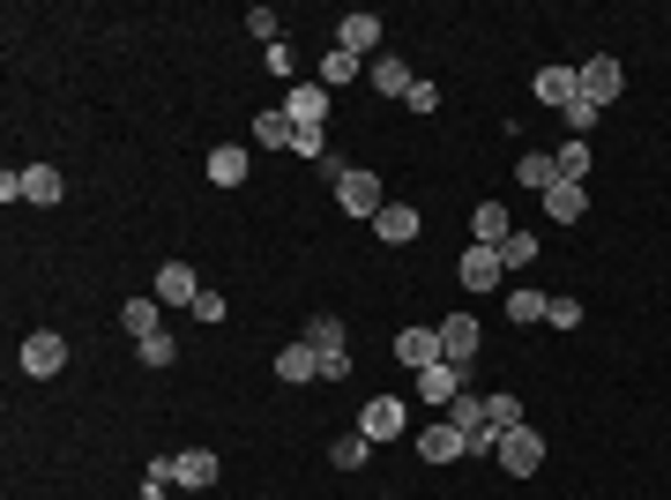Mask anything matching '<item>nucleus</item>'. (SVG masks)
Masks as SVG:
<instances>
[{
    "instance_id": "f257e3e1",
    "label": "nucleus",
    "mask_w": 671,
    "mask_h": 500,
    "mask_svg": "<svg viewBox=\"0 0 671 500\" xmlns=\"http://www.w3.org/2000/svg\"><path fill=\"white\" fill-rule=\"evenodd\" d=\"M500 470H508V478H537V470H545V434H537V426L500 434Z\"/></svg>"
},
{
    "instance_id": "f03ea898",
    "label": "nucleus",
    "mask_w": 671,
    "mask_h": 500,
    "mask_svg": "<svg viewBox=\"0 0 671 500\" xmlns=\"http://www.w3.org/2000/svg\"><path fill=\"white\" fill-rule=\"evenodd\" d=\"M284 120L299 127V135H321V127H329V91H321V83H291V97H284Z\"/></svg>"
},
{
    "instance_id": "7ed1b4c3",
    "label": "nucleus",
    "mask_w": 671,
    "mask_h": 500,
    "mask_svg": "<svg viewBox=\"0 0 671 500\" xmlns=\"http://www.w3.org/2000/svg\"><path fill=\"white\" fill-rule=\"evenodd\" d=\"M575 75H582V97H589V105H597V113H605L611 97L627 91V67L611 61V53H597V61H582V67H575Z\"/></svg>"
},
{
    "instance_id": "20e7f679",
    "label": "nucleus",
    "mask_w": 671,
    "mask_h": 500,
    "mask_svg": "<svg viewBox=\"0 0 671 500\" xmlns=\"http://www.w3.org/2000/svg\"><path fill=\"white\" fill-rule=\"evenodd\" d=\"M336 202H343V217H381V210H388V202H381V180L359 172V164L336 180Z\"/></svg>"
},
{
    "instance_id": "39448f33",
    "label": "nucleus",
    "mask_w": 671,
    "mask_h": 500,
    "mask_svg": "<svg viewBox=\"0 0 671 500\" xmlns=\"http://www.w3.org/2000/svg\"><path fill=\"white\" fill-rule=\"evenodd\" d=\"M462 389H470V374H462L456 359H433L426 374H418V396H426L433 411H448V404H456V396H462Z\"/></svg>"
},
{
    "instance_id": "423d86ee",
    "label": "nucleus",
    "mask_w": 671,
    "mask_h": 500,
    "mask_svg": "<svg viewBox=\"0 0 671 500\" xmlns=\"http://www.w3.org/2000/svg\"><path fill=\"white\" fill-rule=\"evenodd\" d=\"M61 366H67V344L53 337V329H31V337H23V374H31V381H53Z\"/></svg>"
},
{
    "instance_id": "0eeeda50",
    "label": "nucleus",
    "mask_w": 671,
    "mask_h": 500,
    "mask_svg": "<svg viewBox=\"0 0 671 500\" xmlns=\"http://www.w3.org/2000/svg\"><path fill=\"white\" fill-rule=\"evenodd\" d=\"M396 359L411 366V374H426L433 359H440V329H433V321H411V329L396 337Z\"/></svg>"
},
{
    "instance_id": "6e6552de",
    "label": "nucleus",
    "mask_w": 671,
    "mask_h": 500,
    "mask_svg": "<svg viewBox=\"0 0 671 500\" xmlns=\"http://www.w3.org/2000/svg\"><path fill=\"white\" fill-rule=\"evenodd\" d=\"M462 291H492V284L508 277V262H500V247H478V240H470V254H462Z\"/></svg>"
},
{
    "instance_id": "1a4fd4ad",
    "label": "nucleus",
    "mask_w": 671,
    "mask_h": 500,
    "mask_svg": "<svg viewBox=\"0 0 671 500\" xmlns=\"http://www.w3.org/2000/svg\"><path fill=\"white\" fill-rule=\"evenodd\" d=\"M150 291L164 299V307H194V299H202V284H194L187 262H157V284H150Z\"/></svg>"
},
{
    "instance_id": "9d476101",
    "label": "nucleus",
    "mask_w": 671,
    "mask_h": 500,
    "mask_svg": "<svg viewBox=\"0 0 671 500\" xmlns=\"http://www.w3.org/2000/svg\"><path fill=\"white\" fill-rule=\"evenodd\" d=\"M530 91L545 97L552 113H567V105L582 97V75H575V67H560V61H552V67H537V83H530Z\"/></svg>"
},
{
    "instance_id": "9b49d317",
    "label": "nucleus",
    "mask_w": 671,
    "mask_h": 500,
    "mask_svg": "<svg viewBox=\"0 0 671 500\" xmlns=\"http://www.w3.org/2000/svg\"><path fill=\"white\" fill-rule=\"evenodd\" d=\"M336 45H343L351 61H366L373 45H381V15H366V8H359V15H343V23H336Z\"/></svg>"
},
{
    "instance_id": "f8f14e48",
    "label": "nucleus",
    "mask_w": 671,
    "mask_h": 500,
    "mask_svg": "<svg viewBox=\"0 0 671 500\" xmlns=\"http://www.w3.org/2000/svg\"><path fill=\"white\" fill-rule=\"evenodd\" d=\"M359 434L366 440H396L403 434V396H373V404L359 411Z\"/></svg>"
},
{
    "instance_id": "ddd939ff",
    "label": "nucleus",
    "mask_w": 671,
    "mask_h": 500,
    "mask_svg": "<svg viewBox=\"0 0 671 500\" xmlns=\"http://www.w3.org/2000/svg\"><path fill=\"white\" fill-rule=\"evenodd\" d=\"M433 329H440V359L470 366V351H478V321H470V313H448V321H433Z\"/></svg>"
},
{
    "instance_id": "4468645a",
    "label": "nucleus",
    "mask_w": 671,
    "mask_h": 500,
    "mask_svg": "<svg viewBox=\"0 0 671 500\" xmlns=\"http://www.w3.org/2000/svg\"><path fill=\"white\" fill-rule=\"evenodd\" d=\"M216 456L210 448H187V456H172V486H187V493H202V486H216Z\"/></svg>"
},
{
    "instance_id": "2eb2a0df",
    "label": "nucleus",
    "mask_w": 671,
    "mask_h": 500,
    "mask_svg": "<svg viewBox=\"0 0 671 500\" xmlns=\"http://www.w3.org/2000/svg\"><path fill=\"white\" fill-rule=\"evenodd\" d=\"M582 210H589V188H575V180H552L545 188V217L552 224H582Z\"/></svg>"
},
{
    "instance_id": "dca6fc26",
    "label": "nucleus",
    "mask_w": 671,
    "mask_h": 500,
    "mask_svg": "<svg viewBox=\"0 0 671 500\" xmlns=\"http://www.w3.org/2000/svg\"><path fill=\"white\" fill-rule=\"evenodd\" d=\"M276 381H291V389H299V381H321V351L313 344H284L276 351Z\"/></svg>"
},
{
    "instance_id": "f3484780",
    "label": "nucleus",
    "mask_w": 671,
    "mask_h": 500,
    "mask_svg": "<svg viewBox=\"0 0 671 500\" xmlns=\"http://www.w3.org/2000/svg\"><path fill=\"white\" fill-rule=\"evenodd\" d=\"M470 232H478V247H508V232H515V224H508V202H478V210H470Z\"/></svg>"
},
{
    "instance_id": "a211bd4d",
    "label": "nucleus",
    "mask_w": 671,
    "mask_h": 500,
    "mask_svg": "<svg viewBox=\"0 0 671 500\" xmlns=\"http://www.w3.org/2000/svg\"><path fill=\"white\" fill-rule=\"evenodd\" d=\"M246 164H254V157H246V142H216V150H210V180H216V188H239Z\"/></svg>"
},
{
    "instance_id": "6ab92c4d",
    "label": "nucleus",
    "mask_w": 671,
    "mask_h": 500,
    "mask_svg": "<svg viewBox=\"0 0 671 500\" xmlns=\"http://www.w3.org/2000/svg\"><path fill=\"white\" fill-rule=\"evenodd\" d=\"M61 194H67V180L53 164H31V172H23V202H31V210H53Z\"/></svg>"
},
{
    "instance_id": "aec40b11",
    "label": "nucleus",
    "mask_w": 671,
    "mask_h": 500,
    "mask_svg": "<svg viewBox=\"0 0 671 500\" xmlns=\"http://www.w3.org/2000/svg\"><path fill=\"white\" fill-rule=\"evenodd\" d=\"M418 456H426V464H456V456H462V434L448 426V418H433L426 434H418Z\"/></svg>"
},
{
    "instance_id": "412c9836",
    "label": "nucleus",
    "mask_w": 671,
    "mask_h": 500,
    "mask_svg": "<svg viewBox=\"0 0 671 500\" xmlns=\"http://www.w3.org/2000/svg\"><path fill=\"white\" fill-rule=\"evenodd\" d=\"M366 83H373L381 97H411V91H418V83H411V67H403L396 53H381V61L366 67Z\"/></svg>"
},
{
    "instance_id": "4be33fe9",
    "label": "nucleus",
    "mask_w": 671,
    "mask_h": 500,
    "mask_svg": "<svg viewBox=\"0 0 671 500\" xmlns=\"http://www.w3.org/2000/svg\"><path fill=\"white\" fill-rule=\"evenodd\" d=\"M254 150H299V127L284 120V105H276V113H262V120H254Z\"/></svg>"
},
{
    "instance_id": "5701e85b",
    "label": "nucleus",
    "mask_w": 671,
    "mask_h": 500,
    "mask_svg": "<svg viewBox=\"0 0 671 500\" xmlns=\"http://www.w3.org/2000/svg\"><path fill=\"white\" fill-rule=\"evenodd\" d=\"M373 232H381L388 247H411V240H418V210H403V202H388V210L373 217Z\"/></svg>"
},
{
    "instance_id": "b1692460",
    "label": "nucleus",
    "mask_w": 671,
    "mask_h": 500,
    "mask_svg": "<svg viewBox=\"0 0 671 500\" xmlns=\"http://www.w3.org/2000/svg\"><path fill=\"white\" fill-rule=\"evenodd\" d=\"M157 313H164V299H157V291H142V299H127V307H120V321H127V337H135V344H142V337H157Z\"/></svg>"
},
{
    "instance_id": "393cba45",
    "label": "nucleus",
    "mask_w": 671,
    "mask_h": 500,
    "mask_svg": "<svg viewBox=\"0 0 671 500\" xmlns=\"http://www.w3.org/2000/svg\"><path fill=\"white\" fill-rule=\"evenodd\" d=\"M448 426H456L462 440H470V434H486V396H470V389H462L456 404H448Z\"/></svg>"
},
{
    "instance_id": "a878e982",
    "label": "nucleus",
    "mask_w": 671,
    "mask_h": 500,
    "mask_svg": "<svg viewBox=\"0 0 671 500\" xmlns=\"http://www.w3.org/2000/svg\"><path fill=\"white\" fill-rule=\"evenodd\" d=\"M515 180H522V188H537V194H545L552 180H560V164H552L545 150H522V157H515Z\"/></svg>"
},
{
    "instance_id": "bb28decb",
    "label": "nucleus",
    "mask_w": 671,
    "mask_h": 500,
    "mask_svg": "<svg viewBox=\"0 0 671 500\" xmlns=\"http://www.w3.org/2000/svg\"><path fill=\"white\" fill-rule=\"evenodd\" d=\"M359 75H366V61H351L343 45H329V53H321V91H329V83H359Z\"/></svg>"
},
{
    "instance_id": "cd10ccee",
    "label": "nucleus",
    "mask_w": 671,
    "mask_h": 500,
    "mask_svg": "<svg viewBox=\"0 0 671 500\" xmlns=\"http://www.w3.org/2000/svg\"><path fill=\"white\" fill-rule=\"evenodd\" d=\"M486 426H492V434H515V426H522V396H508V389L486 396Z\"/></svg>"
},
{
    "instance_id": "c85d7f7f",
    "label": "nucleus",
    "mask_w": 671,
    "mask_h": 500,
    "mask_svg": "<svg viewBox=\"0 0 671 500\" xmlns=\"http://www.w3.org/2000/svg\"><path fill=\"white\" fill-rule=\"evenodd\" d=\"M299 344H313V351H343V321H336V313H313Z\"/></svg>"
},
{
    "instance_id": "c756f323",
    "label": "nucleus",
    "mask_w": 671,
    "mask_h": 500,
    "mask_svg": "<svg viewBox=\"0 0 671 500\" xmlns=\"http://www.w3.org/2000/svg\"><path fill=\"white\" fill-rule=\"evenodd\" d=\"M552 164H560V180H589V142H560V150H552Z\"/></svg>"
},
{
    "instance_id": "7c9ffc66",
    "label": "nucleus",
    "mask_w": 671,
    "mask_h": 500,
    "mask_svg": "<svg viewBox=\"0 0 671 500\" xmlns=\"http://www.w3.org/2000/svg\"><path fill=\"white\" fill-rule=\"evenodd\" d=\"M508 321H522V329L545 321V291H508Z\"/></svg>"
},
{
    "instance_id": "2f4dec72",
    "label": "nucleus",
    "mask_w": 671,
    "mask_h": 500,
    "mask_svg": "<svg viewBox=\"0 0 671 500\" xmlns=\"http://www.w3.org/2000/svg\"><path fill=\"white\" fill-rule=\"evenodd\" d=\"M366 456H373V440H366V434H351V440H336V448H329V464H336V470H359Z\"/></svg>"
},
{
    "instance_id": "473e14b6",
    "label": "nucleus",
    "mask_w": 671,
    "mask_h": 500,
    "mask_svg": "<svg viewBox=\"0 0 671 500\" xmlns=\"http://www.w3.org/2000/svg\"><path fill=\"white\" fill-rule=\"evenodd\" d=\"M545 321H552V329H582V299H575V291L545 299Z\"/></svg>"
},
{
    "instance_id": "72a5a7b5",
    "label": "nucleus",
    "mask_w": 671,
    "mask_h": 500,
    "mask_svg": "<svg viewBox=\"0 0 671 500\" xmlns=\"http://www.w3.org/2000/svg\"><path fill=\"white\" fill-rule=\"evenodd\" d=\"M500 262H508V269H522V262H537V240H530V232H508V247H500Z\"/></svg>"
},
{
    "instance_id": "f704fd0d",
    "label": "nucleus",
    "mask_w": 671,
    "mask_h": 500,
    "mask_svg": "<svg viewBox=\"0 0 671 500\" xmlns=\"http://www.w3.org/2000/svg\"><path fill=\"white\" fill-rule=\"evenodd\" d=\"M560 120L575 127V142H582V135H589V127H597V105H589V97H575V105H567V113H560Z\"/></svg>"
},
{
    "instance_id": "c9c22d12",
    "label": "nucleus",
    "mask_w": 671,
    "mask_h": 500,
    "mask_svg": "<svg viewBox=\"0 0 671 500\" xmlns=\"http://www.w3.org/2000/svg\"><path fill=\"white\" fill-rule=\"evenodd\" d=\"M142 366H172V337H164V329L142 337Z\"/></svg>"
},
{
    "instance_id": "e433bc0d",
    "label": "nucleus",
    "mask_w": 671,
    "mask_h": 500,
    "mask_svg": "<svg viewBox=\"0 0 671 500\" xmlns=\"http://www.w3.org/2000/svg\"><path fill=\"white\" fill-rule=\"evenodd\" d=\"M187 313H194V321H224V291H202Z\"/></svg>"
},
{
    "instance_id": "4c0bfd02",
    "label": "nucleus",
    "mask_w": 671,
    "mask_h": 500,
    "mask_svg": "<svg viewBox=\"0 0 671 500\" xmlns=\"http://www.w3.org/2000/svg\"><path fill=\"white\" fill-rule=\"evenodd\" d=\"M351 374V351H321V381H343Z\"/></svg>"
}]
</instances>
